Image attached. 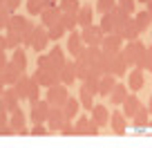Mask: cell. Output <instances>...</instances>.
<instances>
[{
    "mask_svg": "<svg viewBox=\"0 0 152 148\" xmlns=\"http://www.w3.org/2000/svg\"><path fill=\"white\" fill-rule=\"evenodd\" d=\"M137 2H141V5H148V2H150V0H137Z\"/></svg>",
    "mask_w": 152,
    "mask_h": 148,
    "instance_id": "f5cc1de1",
    "label": "cell"
},
{
    "mask_svg": "<svg viewBox=\"0 0 152 148\" xmlns=\"http://www.w3.org/2000/svg\"><path fill=\"white\" fill-rule=\"evenodd\" d=\"M34 85H36V83H34V79H31V77H25V74H23V77H20V81L14 85V90H16V94H18L20 99H27V101H29Z\"/></svg>",
    "mask_w": 152,
    "mask_h": 148,
    "instance_id": "9a60e30c",
    "label": "cell"
},
{
    "mask_svg": "<svg viewBox=\"0 0 152 148\" xmlns=\"http://www.w3.org/2000/svg\"><path fill=\"white\" fill-rule=\"evenodd\" d=\"M49 61H52V70H54V72H61V70H63V65L67 63L65 52H63V47L54 45V47L49 49Z\"/></svg>",
    "mask_w": 152,
    "mask_h": 148,
    "instance_id": "d6986e66",
    "label": "cell"
},
{
    "mask_svg": "<svg viewBox=\"0 0 152 148\" xmlns=\"http://www.w3.org/2000/svg\"><path fill=\"white\" fill-rule=\"evenodd\" d=\"M145 9H148V11H150V14H152V0H150V2H148V5H145Z\"/></svg>",
    "mask_w": 152,
    "mask_h": 148,
    "instance_id": "f907efd6",
    "label": "cell"
},
{
    "mask_svg": "<svg viewBox=\"0 0 152 148\" xmlns=\"http://www.w3.org/2000/svg\"><path fill=\"white\" fill-rule=\"evenodd\" d=\"M0 101L5 103V108L9 110V115H11V112H16V110H18V101H20V96L16 94L14 88H7V90L2 92V96H0Z\"/></svg>",
    "mask_w": 152,
    "mask_h": 148,
    "instance_id": "ffe728a7",
    "label": "cell"
},
{
    "mask_svg": "<svg viewBox=\"0 0 152 148\" xmlns=\"http://www.w3.org/2000/svg\"><path fill=\"white\" fill-rule=\"evenodd\" d=\"M110 110L105 108V105H101V103H96L94 108H92V121H94L99 128H105V126L110 124Z\"/></svg>",
    "mask_w": 152,
    "mask_h": 148,
    "instance_id": "2e32d148",
    "label": "cell"
},
{
    "mask_svg": "<svg viewBox=\"0 0 152 148\" xmlns=\"http://www.w3.org/2000/svg\"><path fill=\"white\" fill-rule=\"evenodd\" d=\"M63 20V11L58 9V7H45V11L40 14V23H43V27H52V25L61 23Z\"/></svg>",
    "mask_w": 152,
    "mask_h": 148,
    "instance_id": "5bb4252c",
    "label": "cell"
},
{
    "mask_svg": "<svg viewBox=\"0 0 152 148\" xmlns=\"http://www.w3.org/2000/svg\"><path fill=\"white\" fill-rule=\"evenodd\" d=\"M9 126L16 130V135H29V130H27V117H25V112L20 108L16 110V112H11Z\"/></svg>",
    "mask_w": 152,
    "mask_h": 148,
    "instance_id": "30bf717a",
    "label": "cell"
},
{
    "mask_svg": "<svg viewBox=\"0 0 152 148\" xmlns=\"http://www.w3.org/2000/svg\"><path fill=\"white\" fill-rule=\"evenodd\" d=\"M29 135H34V137H47V135H52V130L45 124H34V128L29 130Z\"/></svg>",
    "mask_w": 152,
    "mask_h": 148,
    "instance_id": "7bdbcfd3",
    "label": "cell"
},
{
    "mask_svg": "<svg viewBox=\"0 0 152 148\" xmlns=\"http://www.w3.org/2000/svg\"><path fill=\"white\" fill-rule=\"evenodd\" d=\"M61 23L65 25L67 34H69V32H76V25H78V16H74V14H63V20H61Z\"/></svg>",
    "mask_w": 152,
    "mask_h": 148,
    "instance_id": "f35d334b",
    "label": "cell"
},
{
    "mask_svg": "<svg viewBox=\"0 0 152 148\" xmlns=\"http://www.w3.org/2000/svg\"><path fill=\"white\" fill-rule=\"evenodd\" d=\"M7 90V85H5V81H2V79H0V96H2V92Z\"/></svg>",
    "mask_w": 152,
    "mask_h": 148,
    "instance_id": "681fc988",
    "label": "cell"
},
{
    "mask_svg": "<svg viewBox=\"0 0 152 148\" xmlns=\"http://www.w3.org/2000/svg\"><path fill=\"white\" fill-rule=\"evenodd\" d=\"M78 110H81V101L74 99V96H69L67 103L63 105V112H65V119L67 121H74V117L78 115Z\"/></svg>",
    "mask_w": 152,
    "mask_h": 148,
    "instance_id": "484cf974",
    "label": "cell"
},
{
    "mask_svg": "<svg viewBox=\"0 0 152 148\" xmlns=\"http://www.w3.org/2000/svg\"><path fill=\"white\" fill-rule=\"evenodd\" d=\"M47 34H49V40H58L61 36L67 34V29H65L63 23H56V25H52V27H47Z\"/></svg>",
    "mask_w": 152,
    "mask_h": 148,
    "instance_id": "74e56055",
    "label": "cell"
},
{
    "mask_svg": "<svg viewBox=\"0 0 152 148\" xmlns=\"http://www.w3.org/2000/svg\"><path fill=\"white\" fill-rule=\"evenodd\" d=\"M99 85H101V77L90 70V74H87V79L81 83V88H85L87 92H92V94L96 96V94H99Z\"/></svg>",
    "mask_w": 152,
    "mask_h": 148,
    "instance_id": "83f0119b",
    "label": "cell"
},
{
    "mask_svg": "<svg viewBox=\"0 0 152 148\" xmlns=\"http://www.w3.org/2000/svg\"><path fill=\"white\" fill-rule=\"evenodd\" d=\"M49 45V34H47V27H34V34H31V47L36 52H43L45 47Z\"/></svg>",
    "mask_w": 152,
    "mask_h": 148,
    "instance_id": "9c48e42d",
    "label": "cell"
},
{
    "mask_svg": "<svg viewBox=\"0 0 152 148\" xmlns=\"http://www.w3.org/2000/svg\"><path fill=\"white\" fill-rule=\"evenodd\" d=\"M67 124L65 119V112H63V108H52V112H49V119H47V128L52 130V133H61V128Z\"/></svg>",
    "mask_w": 152,
    "mask_h": 148,
    "instance_id": "7c38bea8",
    "label": "cell"
},
{
    "mask_svg": "<svg viewBox=\"0 0 152 148\" xmlns=\"http://www.w3.org/2000/svg\"><path fill=\"white\" fill-rule=\"evenodd\" d=\"M128 85H130L132 92H139L143 85H145V72H143L141 67H134V70L128 74Z\"/></svg>",
    "mask_w": 152,
    "mask_h": 148,
    "instance_id": "e0dca14e",
    "label": "cell"
},
{
    "mask_svg": "<svg viewBox=\"0 0 152 148\" xmlns=\"http://www.w3.org/2000/svg\"><path fill=\"white\" fill-rule=\"evenodd\" d=\"M61 135H76L74 133V121H67V124L61 128Z\"/></svg>",
    "mask_w": 152,
    "mask_h": 148,
    "instance_id": "ee69618b",
    "label": "cell"
},
{
    "mask_svg": "<svg viewBox=\"0 0 152 148\" xmlns=\"http://www.w3.org/2000/svg\"><path fill=\"white\" fill-rule=\"evenodd\" d=\"M121 49H123V38L116 36V34H107V36L103 38V43H101V52H103L105 56L121 54Z\"/></svg>",
    "mask_w": 152,
    "mask_h": 148,
    "instance_id": "8992f818",
    "label": "cell"
},
{
    "mask_svg": "<svg viewBox=\"0 0 152 148\" xmlns=\"http://www.w3.org/2000/svg\"><path fill=\"white\" fill-rule=\"evenodd\" d=\"M5 49H9V47H7V36H2V34H0V54L5 52Z\"/></svg>",
    "mask_w": 152,
    "mask_h": 148,
    "instance_id": "7dc6e473",
    "label": "cell"
},
{
    "mask_svg": "<svg viewBox=\"0 0 152 148\" xmlns=\"http://www.w3.org/2000/svg\"><path fill=\"white\" fill-rule=\"evenodd\" d=\"M36 67H38V70H49V72H54V70H52V61H49V54H38ZM56 74H58V72H56Z\"/></svg>",
    "mask_w": 152,
    "mask_h": 148,
    "instance_id": "b9f144b4",
    "label": "cell"
},
{
    "mask_svg": "<svg viewBox=\"0 0 152 148\" xmlns=\"http://www.w3.org/2000/svg\"><path fill=\"white\" fill-rule=\"evenodd\" d=\"M7 65H9V58H7V54L2 52V54H0V74L5 72V67H7Z\"/></svg>",
    "mask_w": 152,
    "mask_h": 148,
    "instance_id": "bcb514c9",
    "label": "cell"
},
{
    "mask_svg": "<svg viewBox=\"0 0 152 148\" xmlns=\"http://www.w3.org/2000/svg\"><path fill=\"white\" fill-rule=\"evenodd\" d=\"M20 77H23V72H20V70H18L16 65H11V63H9V65L5 67V72L0 74V79L5 81V85H7V88H14L16 83L20 81Z\"/></svg>",
    "mask_w": 152,
    "mask_h": 148,
    "instance_id": "ac0fdd59",
    "label": "cell"
},
{
    "mask_svg": "<svg viewBox=\"0 0 152 148\" xmlns=\"http://www.w3.org/2000/svg\"><path fill=\"white\" fill-rule=\"evenodd\" d=\"M11 16H14V14H11V11L7 9V7H2V9H0V32H2V29L7 32V29H9Z\"/></svg>",
    "mask_w": 152,
    "mask_h": 148,
    "instance_id": "60d3db41",
    "label": "cell"
},
{
    "mask_svg": "<svg viewBox=\"0 0 152 148\" xmlns=\"http://www.w3.org/2000/svg\"><path fill=\"white\" fill-rule=\"evenodd\" d=\"M45 7H56V0H43Z\"/></svg>",
    "mask_w": 152,
    "mask_h": 148,
    "instance_id": "c3c4849f",
    "label": "cell"
},
{
    "mask_svg": "<svg viewBox=\"0 0 152 148\" xmlns=\"http://www.w3.org/2000/svg\"><path fill=\"white\" fill-rule=\"evenodd\" d=\"M5 36H7V47H9V49H18L20 45H23V36H20L16 29H11V27H9Z\"/></svg>",
    "mask_w": 152,
    "mask_h": 148,
    "instance_id": "1f68e13d",
    "label": "cell"
},
{
    "mask_svg": "<svg viewBox=\"0 0 152 148\" xmlns=\"http://www.w3.org/2000/svg\"><path fill=\"white\" fill-rule=\"evenodd\" d=\"M128 88L123 85V83H116V88L112 90V94H110V103L112 105H123L125 99H128Z\"/></svg>",
    "mask_w": 152,
    "mask_h": 148,
    "instance_id": "603a6c76",
    "label": "cell"
},
{
    "mask_svg": "<svg viewBox=\"0 0 152 148\" xmlns=\"http://www.w3.org/2000/svg\"><path fill=\"white\" fill-rule=\"evenodd\" d=\"M81 7H83V5H78V0H61L58 9H61L63 14H74V16H78Z\"/></svg>",
    "mask_w": 152,
    "mask_h": 148,
    "instance_id": "4dcf8cb0",
    "label": "cell"
},
{
    "mask_svg": "<svg viewBox=\"0 0 152 148\" xmlns=\"http://www.w3.org/2000/svg\"><path fill=\"white\" fill-rule=\"evenodd\" d=\"M112 9H116V0H96V11L101 16L110 14Z\"/></svg>",
    "mask_w": 152,
    "mask_h": 148,
    "instance_id": "8d00e7d4",
    "label": "cell"
},
{
    "mask_svg": "<svg viewBox=\"0 0 152 148\" xmlns=\"http://www.w3.org/2000/svg\"><path fill=\"white\" fill-rule=\"evenodd\" d=\"M132 126L134 128H143V126H150V110L148 108H141L137 112V117L132 119Z\"/></svg>",
    "mask_w": 152,
    "mask_h": 148,
    "instance_id": "d6a6232c",
    "label": "cell"
},
{
    "mask_svg": "<svg viewBox=\"0 0 152 148\" xmlns=\"http://www.w3.org/2000/svg\"><path fill=\"white\" fill-rule=\"evenodd\" d=\"M94 11L96 9H92L90 5H83L81 7V11H78V25H81L83 29L90 27V25H94Z\"/></svg>",
    "mask_w": 152,
    "mask_h": 148,
    "instance_id": "cb8c5ba5",
    "label": "cell"
},
{
    "mask_svg": "<svg viewBox=\"0 0 152 148\" xmlns=\"http://www.w3.org/2000/svg\"><path fill=\"white\" fill-rule=\"evenodd\" d=\"M78 101H81V105L85 110L92 112V108H94V94H92V92H87L85 88H81V90H78Z\"/></svg>",
    "mask_w": 152,
    "mask_h": 148,
    "instance_id": "d590c367",
    "label": "cell"
},
{
    "mask_svg": "<svg viewBox=\"0 0 152 148\" xmlns=\"http://www.w3.org/2000/svg\"><path fill=\"white\" fill-rule=\"evenodd\" d=\"M116 7L130 18H134V14H137V0H116Z\"/></svg>",
    "mask_w": 152,
    "mask_h": 148,
    "instance_id": "836d02e7",
    "label": "cell"
},
{
    "mask_svg": "<svg viewBox=\"0 0 152 148\" xmlns=\"http://www.w3.org/2000/svg\"><path fill=\"white\" fill-rule=\"evenodd\" d=\"M5 7H7L9 11H11V14H14V11H16V9L20 7V0H5Z\"/></svg>",
    "mask_w": 152,
    "mask_h": 148,
    "instance_id": "f6af8a7d",
    "label": "cell"
},
{
    "mask_svg": "<svg viewBox=\"0 0 152 148\" xmlns=\"http://www.w3.org/2000/svg\"><path fill=\"white\" fill-rule=\"evenodd\" d=\"M116 36H121L123 40H137L139 38V34H141V29H139V25H137V20L134 18H125L123 23L116 27Z\"/></svg>",
    "mask_w": 152,
    "mask_h": 148,
    "instance_id": "277c9868",
    "label": "cell"
},
{
    "mask_svg": "<svg viewBox=\"0 0 152 148\" xmlns=\"http://www.w3.org/2000/svg\"><path fill=\"white\" fill-rule=\"evenodd\" d=\"M67 49H69V54L74 58L83 54L85 43H83V38H81V32H69V34H67Z\"/></svg>",
    "mask_w": 152,
    "mask_h": 148,
    "instance_id": "8fae6325",
    "label": "cell"
},
{
    "mask_svg": "<svg viewBox=\"0 0 152 148\" xmlns=\"http://www.w3.org/2000/svg\"><path fill=\"white\" fill-rule=\"evenodd\" d=\"M92 119H87L85 115H81L78 119L74 121V133L76 135H92Z\"/></svg>",
    "mask_w": 152,
    "mask_h": 148,
    "instance_id": "f1b7e54d",
    "label": "cell"
},
{
    "mask_svg": "<svg viewBox=\"0 0 152 148\" xmlns=\"http://www.w3.org/2000/svg\"><path fill=\"white\" fill-rule=\"evenodd\" d=\"M128 72V63L121 54H114V56H107V74L112 77H123Z\"/></svg>",
    "mask_w": 152,
    "mask_h": 148,
    "instance_id": "ba28073f",
    "label": "cell"
},
{
    "mask_svg": "<svg viewBox=\"0 0 152 148\" xmlns=\"http://www.w3.org/2000/svg\"><path fill=\"white\" fill-rule=\"evenodd\" d=\"M2 7H5V0H0V9H2Z\"/></svg>",
    "mask_w": 152,
    "mask_h": 148,
    "instance_id": "db71d44e",
    "label": "cell"
},
{
    "mask_svg": "<svg viewBox=\"0 0 152 148\" xmlns=\"http://www.w3.org/2000/svg\"><path fill=\"white\" fill-rule=\"evenodd\" d=\"M81 38H83V43H85V47H101L105 34L101 32L99 25H90V27L81 29Z\"/></svg>",
    "mask_w": 152,
    "mask_h": 148,
    "instance_id": "3957f363",
    "label": "cell"
},
{
    "mask_svg": "<svg viewBox=\"0 0 152 148\" xmlns=\"http://www.w3.org/2000/svg\"><path fill=\"white\" fill-rule=\"evenodd\" d=\"M114 88H116V77H112V74L101 77V85H99V94L101 96H110Z\"/></svg>",
    "mask_w": 152,
    "mask_h": 148,
    "instance_id": "d4e9b609",
    "label": "cell"
},
{
    "mask_svg": "<svg viewBox=\"0 0 152 148\" xmlns=\"http://www.w3.org/2000/svg\"><path fill=\"white\" fill-rule=\"evenodd\" d=\"M143 108V103L139 101V96H134V94H130L128 99H125V103H123V115L128 117V119H134L137 117V112Z\"/></svg>",
    "mask_w": 152,
    "mask_h": 148,
    "instance_id": "44dd1931",
    "label": "cell"
},
{
    "mask_svg": "<svg viewBox=\"0 0 152 148\" xmlns=\"http://www.w3.org/2000/svg\"><path fill=\"white\" fill-rule=\"evenodd\" d=\"M110 128L116 135H123L128 130V117L123 115V110H114L112 117H110Z\"/></svg>",
    "mask_w": 152,
    "mask_h": 148,
    "instance_id": "4fadbf2b",
    "label": "cell"
},
{
    "mask_svg": "<svg viewBox=\"0 0 152 148\" xmlns=\"http://www.w3.org/2000/svg\"><path fill=\"white\" fill-rule=\"evenodd\" d=\"M137 67H141L143 72H150L152 74V45L145 47V52H143V56H141V61H139Z\"/></svg>",
    "mask_w": 152,
    "mask_h": 148,
    "instance_id": "e575fe53",
    "label": "cell"
},
{
    "mask_svg": "<svg viewBox=\"0 0 152 148\" xmlns=\"http://www.w3.org/2000/svg\"><path fill=\"white\" fill-rule=\"evenodd\" d=\"M134 20H137V25H139V29H141V32H145V29L152 27V14H150L148 9L137 11V14H134Z\"/></svg>",
    "mask_w": 152,
    "mask_h": 148,
    "instance_id": "f546056e",
    "label": "cell"
},
{
    "mask_svg": "<svg viewBox=\"0 0 152 148\" xmlns=\"http://www.w3.org/2000/svg\"><path fill=\"white\" fill-rule=\"evenodd\" d=\"M58 77H61V83L63 85H72L76 81V67H74V61H67L63 65V70L58 72Z\"/></svg>",
    "mask_w": 152,
    "mask_h": 148,
    "instance_id": "7402d4cb",
    "label": "cell"
},
{
    "mask_svg": "<svg viewBox=\"0 0 152 148\" xmlns=\"http://www.w3.org/2000/svg\"><path fill=\"white\" fill-rule=\"evenodd\" d=\"M9 63H11V65H16V67H18V70L25 74V70H27V54H25V49H23V47L14 49V54H11Z\"/></svg>",
    "mask_w": 152,
    "mask_h": 148,
    "instance_id": "4316f807",
    "label": "cell"
},
{
    "mask_svg": "<svg viewBox=\"0 0 152 148\" xmlns=\"http://www.w3.org/2000/svg\"><path fill=\"white\" fill-rule=\"evenodd\" d=\"M34 83H38V85H43V88H52V85H58L61 83V77H58L56 72H49V70H38L31 74Z\"/></svg>",
    "mask_w": 152,
    "mask_h": 148,
    "instance_id": "52a82bcc",
    "label": "cell"
},
{
    "mask_svg": "<svg viewBox=\"0 0 152 148\" xmlns=\"http://www.w3.org/2000/svg\"><path fill=\"white\" fill-rule=\"evenodd\" d=\"M49 112H52V105H49L45 99H40L36 105H31V110H29V119H31L34 124H47Z\"/></svg>",
    "mask_w": 152,
    "mask_h": 148,
    "instance_id": "5b68a950",
    "label": "cell"
},
{
    "mask_svg": "<svg viewBox=\"0 0 152 148\" xmlns=\"http://www.w3.org/2000/svg\"><path fill=\"white\" fill-rule=\"evenodd\" d=\"M67 99H69V92H67V85H63V83L47 88V92H45V101L52 108H63L67 103Z\"/></svg>",
    "mask_w": 152,
    "mask_h": 148,
    "instance_id": "6da1fadb",
    "label": "cell"
},
{
    "mask_svg": "<svg viewBox=\"0 0 152 148\" xmlns=\"http://www.w3.org/2000/svg\"><path fill=\"white\" fill-rule=\"evenodd\" d=\"M27 11L31 16H40L45 11V5H43V0H27Z\"/></svg>",
    "mask_w": 152,
    "mask_h": 148,
    "instance_id": "ab89813d",
    "label": "cell"
},
{
    "mask_svg": "<svg viewBox=\"0 0 152 148\" xmlns=\"http://www.w3.org/2000/svg\"><path fill=\"white\" fill-rule=\"evenodd\" d=\"M148 110H150V115H152V96H150V101H148Z\"/></svg>",
    "mask_w": 152,
    "mask_h": 148,
    "instance_id": "816d5d0a",
    "label": "cell"
},
{
    "mask_svg": "<svg viewBox=\"0 0 152 148\" xmlns=\"http://www.w3.org/2000/svg\"><path fill=\"white\" fill-rule=\"evenodd\" d=\"M143 52H145V45L141 43V40H128V45H125L123 49H121V56L125 58V63L128 65H139V61H141Z\"/></svg>",
    "mask_w": 152,
    "mask_h": 148,
    "instance_id": "7a4b0ae2",
    "label": "cell"
}]
</instances>
